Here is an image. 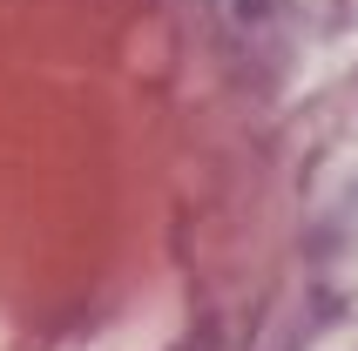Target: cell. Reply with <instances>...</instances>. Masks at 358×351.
I'll use <instances>...</instances> for the list:
<instances>
[]
</instances>
